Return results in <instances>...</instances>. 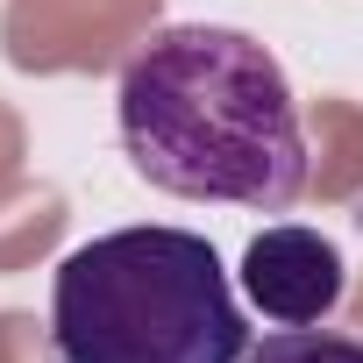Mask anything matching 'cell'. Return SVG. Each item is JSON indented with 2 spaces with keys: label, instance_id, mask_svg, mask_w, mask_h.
<instances>
[{
  "label": "cell",
  "instance_id": "6da1fadb",
  "mask_svg": "<svg viewBox=\"0 0 363 363\" xmlns=\"http://www.w3.org/2000/svg\"><path fill=\"white\" fill-rule=\"evenodd\" d=\"M128 164L171 200L285 214L306 186V128L285 65L221 22L157 29L114 93Z\"/></svg>",
  "mask_w": 363,
  "mask_h": 363
},
{
  "label": "cell",
  "instance_id": "7a4b0ae2",
  "mask_svg": "<svg viewBox=\"0 0 363 363\" xmlns=\"http://www.w3.org/2000/svg\"><path fill=\"white\" fill-rule=\"evenodd\" d=\"M50 349L57 363H242L250 328L207 235L114 228L57 264Z\"/></svg>",
  "mask_w": 363,
  "mask_h": 363
},
{
  "label": "cell",
  "instance_id": "3957f363",
  "mask_svg": "<svg viewBox=\"0 0 363 363\" xmlns=\"http://www.w3.org/2000/svg\"><path fill=\"white\" fill-rule=\"evenodd\" d=\"M342 285H349V264L328 235L299 228V221H278L264 228L250 250H242V292L264 320L278 328H313L342 306Z\"/></svg>",
  "mask_w": 363,
  "mask_h": 363
},
{
  "label": "cell",
  "instance_id": "277c9868",
  "mask_svg": "<svg viewBox=\"0 0 363 363\" xmlns=\"http://www.w3.org/2000/svg\"><path fill=\"white\" fill-rule=\"evenodd\" d=\"M242 363H363V342L328 328H285V335H264Z\"/></svg>",
  "mask_w": 363,
  "mask_h": 363
}]
</instances>
